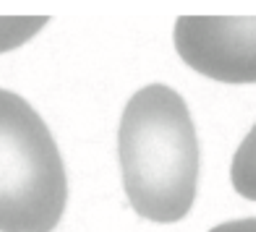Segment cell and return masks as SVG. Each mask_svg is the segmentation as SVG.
Instances as JSON below:
<instances>
[{
    "label": "cell",
    "mask_w": 256,
    "mask_h": 232,
    "mask_svg": "<svg viewBox=\"0 0 256 232\" xmlns=\"http://www.w3.org/2000/svg\"><path fill=\"white\" fill-rule=\"evenodd\" d=\"M66 201L68 178L48 123L0 89V232H52Z\"/></svg>",
    "instance_id": "2"
},
{
    "label": "cell",
    "mask_w": 256,
    "mask_h": 232,
    "mask_svg": "<svg viewBox=\"0 0 256 232\" xmlns=\"http://www.w3.org/2000/svg\"><path fill=\"white\" fill-rule=\"evenodd\" d=\"M172 37L196 73L222 84H256V18L180 16Z\"/></svg>",
    "instance_id": "3"
},
{
    "label": "cell",
    "mask_w": 256,
    "mask_h": 232,
    "mask_svg": "<svg viewBox=\"0 0 256 232\" xmlns=\"http://www.w3.org/2000/svg\"><path fill=\"white\" fill-rule=\"evenodd\" d=\"M209 232H256V217L248 219H230V222H222L212 227Z\"/></svg>",
    "instance_id": "6"
},
{
    "label": "cell",
    "mask_w": 256,
    "mask_h": 232,
    "mask_svg": "<svg viewBox=\"0 0 256 232\" xmlns=\"http://www.w3.org/2000/svg\"><path fill=\"white\" fill-rule=\"evenodd\" d=\"M118 154L128 204L138 217L170 225L191 212L199 188V138L176 89L149 84L128 99Z\"/></svg>",
    "instance_id": "1"
},
{
    "label": "cell",
    "mask_w": 256,
    "mask_h": 232,
    "mask_svg": "<svg viewBox=\"0 0 256 232\" xmlns=\"http://www.w3.org/2000/svg\"><path fill=\"white\" fill-rule=\"evenodd\" d=\"M230 180L238 196L256 201V125L246 133L236 157H232Z\"/></svg>",
    "instance_id": "4"
},
{
    "label": "cell",
    "mask_w": 256,
    "mask_h": 232,
    "mask_svg": "<svg viewBox=\"0 0 256 232\" xmlns=\"http://www.w3.org/2000/svg\"><path fill=\"white\" fill-rule=\"evenodd\" d=\"M48 16H10L0 18V55L18 50L48 26Z\"/></svg>",
    "instance_id": "5"
}]
</instances>
